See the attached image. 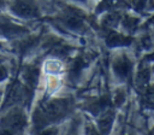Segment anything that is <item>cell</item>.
Returning a JSON list of instances; mask_svg holds the SVG:
<instances>
[{
  "label": "cell",
  "instance_id": "1",
  "mask_svg": "<svg viewBox=\"0 0 154 135\" xmlns=\"http://www.w3.org/2000/svg\"><path fill=\"white\" fill-rule=\"evenodd\" d=\"M69 107V101L66 99H55L49 101L46 106H43V115L46 116L47 121H55L63 117Z\"/></svg>",
  "mask_w": 154,
  "mask_h": 135
},
{
  "label": "cell",
  "instance_id": "2",
  "mask_svg": "<svg viewBox=\"0 0 154 135\" xmlns=\"http://www.w3.org/2000/svg\"><path fill=\"white\" fill-rule=\"evenodd\" d=\"M12 11L20 17L31 18L37 14L36 7L31 0H13Z\"/></svg>",
  "mask_w": 154,
  "mask_h": 135
},
{
  "label": "cell",
  "instance_id": "3",
  "mask_svg": "<svg viewBox=\"0 0 154 135\" xmlns=\"http://www.w3.org/2000/svg\"><path fill=\"white\" fill-rule=\"evenodd\" d=\"M5 125L7 127L8 130L11 131H17L24 128L25 125V117L22 112H12L8 116H6L5 121H4Z\"/></svg>",
  "mask_w": 154,
  "mask_h": 135
},
{
  "label": "cell",
  "instance_id": "4",
  "mask_svg": "<svg viewBox=\"0 0 154 135\" xmlns=\"http://www.w3.org/2000/svg\"><path fill=\"white\" fill-rule=\"evenodd\" d=\"M113 70L119 77L125 78L131 71V61L126 57H119L113 64Z\"/></svg>",
  "mask_w": 154,
  "mask_h": 135
},
{
  "label": "cell",
  "instance_id": "5",
  "mask_svg": "<svg viewBox=\"0 0 154 135\" xmlns=\"http://www.w3.org/2000/svg\"><path fill=\"white\" fill-rule=\"evenodd\" d=\"M106 42L109 47H118V46H126L131 43V39L126 37L124 35H120L118 33H109Z\"/></svg>",
  "mask_w": 154,
  "mask_h": 135
},
{
  "label": "cell",
  "instance_id": "6",
  "mask_svg": "<svg viewBox=\"0 0 154 135\" xmlns=\"http://www.w3.org/2000/svg\"><path fill=\"white\" fill-rule=\"evenodd\" d=\"M0 31L7 37H13V36H17V35L24 33V29L18 27V25H16V24H13V23L6 22V23H2L0 25Z\"/></svg>",
  "mask_w": 154,
  "mask_h": 135
},
{
  "label": "cell",
  "instance_id": "7",
  "mask_svg": "<svg viewBox=\"0 0 154 135\" xmlns=\"http://www.w3.org/2000/svg\"><path fill=\"white\" fill-rule=\"evenodd\" d=\"M112 122H113V113L111 111L102 115L101 118L99 119V128H100V131L103 135H106L109 131V129L112 127Z\"/></svg>",
  "mask_w": 154,
  "mask_h": 135
},
{
  "label": "cell",
  "instance_id": "8",
  "mask_svg": "<svg viewBox=\"0 0 154 135\" xmlns=\"http://www.w3.org/2000/svg\"><path fill=\"white\" fill-rule=\"evenodd\" d=\"M64 22H65V25L67 28L72 29V30H77V29L82 28V25H83V22L81 19V17L78 16V12L77 13L76 12H72L70 16L66 17V19Z\"/></svg>",
  "mask_w": 154,
  "mask_h": 135
},
{
  "label": "cell",
  "instance_id": "9",
  "mask_svg": "<svg viewBox=\"0 0 154 135\" xmlns=\"http://www.w3.org/2000/svg\"><path fill=\"white\" fill-rule=\"evenodd\" d=\"M24 77H25V81L29 86L34 87L37 82V78H38V70L37 69H28L24 74Z\"/></svg>",
  "mask_w": 154,
  "mask_h": 135
},
{
  "label": "cell",
  "instance_id": "10",
  "mask_svg": "<svg viewBox=\"0 0 154 135\" xmlns=\"http://www.w3.org/2000/svg\"><path fill=\"white\" fill-rule=\"evenodd\" d=\"M22 95H23V88L19 84H13V87L8 94V100H11L12 102L17 101L22 98Z\"/></svg>",
  "mask_w": 154,
  "mask_h": 135
},
{
  "label": "cell",
  "instance_id": "11",
  "mask_svg": "<svg viewBox=\"0 0 154 135\" xmlns=\"http://www.w3.org/2000/svg\"><path fill=\"white\" fill-rule=\"evenodd\" d=\"M85 65H87V61L84 60V58H83V57L77 58V59H76V61H75V65L72 66V70H71L72 75H73V76H77V75L79 74V71H81Z\"/></svg>",
  "mask_w": 154,
  "mask_h": 135
},
{
  "label": "cell",
  "instance_id": "12",
  "mask_svg": "<svg viewBox=\"0 0 154 135\" xmlns=\"http://www.w3.org/2000/svg\"><path fill=\"white\" fill-rule=\"evenodd\" d=\"M149 80V70L148 69H141L138 71V82L141 84L146 83Z\"/></svg>",
  "mask_w": 154,
  "mask_h": 135
},
{
  "label": "cell",
  "instance_id": "13",
  "mask_svg": "<svg viewBox=\"0 0 154 135\" xmlns=\"http://www.w3.org/2000/svg\"><path fill=\"white\" fill-rule=\"evenodd\" d=\"M123 24H124L125 28H128V29H132V28H135V25L137 24V19L126 17V18L123 20Z\"/></svg>",
  "mask_w": 154,
  "mask_h": 135
},
{
  "label": "cell",
  "instance_id": "14",
  "mask_svg": "<svg viewBox=\"0 0 154 135\" xmlns=\"http://www.w3.org/2000/svg\"><path fill=\"white\" fill-rule=\"evenodd\" d=\"M58 134V130L55 128H48L46 130H43L40 135H57Z\"/></svg>",
  "mask_w": 154,
  "mask_h": 135
},
{
  "label": "cell",
  "instance_id": "15",
  "mask_svg": "<svg viewBox=\"0 0 154 135\" xmlns=\"http://www.w3.org/2000/svg\"><path fill=\"white\" fill-rule=\"evenodd\" d=\"M123 101H124V93L123 92H118L116 94V104L117 105H120Z\"/></svg>",
  "mask_w": 154,
  "mask_h": 135
},
{
  "label": "cell",
  "instance_id": "16",
  "mask_svg": "<svg viewBox=\"0 0 154 135\" xmlns=\"http://www.w3.org/2000/svg\"><path fill=\"white\" fill-rule=\"evenodd\" d=\"M6 76H7V71H6V69H5L2 65H0V81L5 80Z\"/></svg>",
  "mask_w": 154,
  "mask_h": 135
},
{
  "label": "cell",
  "instance_id": "17",
  "mask_svg": "<svg viewBox=\"0 0 154 135\" xmlns=\"http://www.w3.org/2000/svg\"><path fill=\"white\" fill-rule=\"evenodd\" d=\"M87 135H99V134L96 133V130H95L94 128L88 127V129H87Z\"/></svg>",
  "mask_w": 154,
  "mask_h": 135
},
{
  "label": "cell",
  "instance_id": "18",
  "mask_svg": "<svg viewBox=\"0 0 154 135\" xmlns=\"http://www.w3.org/2000/svg\"><path fill=\"white\" fill-rule=\"evenodd\" d=\"M0 135H12V131L8 129H2L0 130Z\"/></svg>",
  "mask_w": 154,
  "mask_h": 135
},
{
  "label": "cell",
  "instance_id": "19",
  "mask_svg": "<svg viewBox=\"0 0 154 135\" xmlns=\"http://www.w3.org/2000/svg\"><path fill=\"white\" fill-rule=\"evenodd\" d=\"M79 1H83V0H79Z\"/></svg>",
  "mask_w": 154,
  "mask_h": 135
}]
</instances>
